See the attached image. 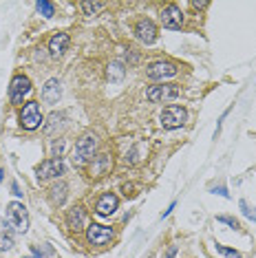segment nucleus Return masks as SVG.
Returning a JSON list of instances; mask_svg holds the SVG:
<instances>
[{
  "instance_id": "obj_10",
  "label": "nucleus",
  "mask_w": 256,
  "mask_h": 258,
  "mask_svg": "<svg viewBox=\"0 0 256 258\" xmlns=\"http://www.w3.org/2000/svg\"><path fill=\"white\" fill-rule=\"evenodd\" d=\"M161 25L166 29H179L183 25V14L177 5H168L161 9Z\"/></svg>"
},
{
  "instance_id": "obj_23",
  "label": "nucleus",
  "mask_w": 256,
  "mask_h": 258,
  "mask_svg": "<svg viewBox=\"0 0 256 258\" xmlns=\"http://www.w3.org/2000/svg\"><path fill=\"white\" fill-rule=\"evenodd\" d=\"M241 210H243V214L247 216V219H252L256 223V210L254 208H249V203L247 201H241Z\"/></svg>"
},
{
  "instance_id": "obj_28",
  "label": "nucleus",
  "mask_w": 256,
  "mask_h": 258,
  "mask_svg": "<svg viewBox=\"0 0 256 258\" xmlns=\"http://www.w3.org/2000/svg\"><path fill=\"white\" fill-rule=\"evenodd\" d=\"M11 190H14V195H18V197H20V195H22V192H20V190H18V185H16V183H14V185H11Z\"/></svg>"
},
{
  "instance_id": "obj_17",
  "label": "nucleus",
  "mask_w": 256,
  "mask_h": 258,
  "mask_svg": "<svg viewBox=\"0 0 256 258\" xmlns=\"http://www.w3.org/2000/svg\"><path fill=\"white\" fill-rule=\"evenodd\" d=\"M67 49H69V36L67 33H55V36L49 40V51H51L53 57H62Z\"/></svg>"
},
{
  "instance_id": "obj_18",
  "label": "nucleus",
  "mask_w": 256,
  "mask_h": 258,
  "mask_svg": "<svg viewBox=\"0 0 256 258\" xmlns=\"http://www.w3.org/2000/svg\"><path fill=\"white\" fill-rule=\"evenodd\" d=\"M67 192H69V185L64 183V181H60V183H55V185L49 190L51 203H53V205H62L64 201H67Z\"/></svg>"
},
{
  "instance_id": "obj_14",
  "label": "nucleus",
  "mask_w": 256,
  "mask_h": 258,
  "mask_svg": "<svg viewBox=\"0 0 256 258\" xmlns=\"http://www.w3.org/2000/svg\"><path fill=\"white\" fill-rule=\"evenodd\" d=\"M84 223H86V212H84V208L75 205V208H71V210L67 212V227H69V230L80 232V230L84 227Z\"/></svg>"
},
{
  "instance_id": "obj_29",
  "label": "nucleus",
  "mask_w": 256,
  "mask_h": 258,
  "mask_svg": "<svg viewBox=\"0 0 256 258\" xmlns=\"http://www.w3.org/2000/svg\"><path fill=\"white\" fill-rule=\"evenodd\" d=\"M5 179V170H0V181H3Z\"/></svg>"
},
{
  "instance_id": "obj_21",
  "label": "nucleus",
  "mask_w": 256,
  "mask_h": 258,
  "mask_svg": "<svg viewBox=\"0 0 256 258\" xmlns=\"http://www.w3.org/2000/svg\"><path fill=\"white\" fill-rule=\"evenodd\" d=\"M36 9L44 16V18H53V14H55V7L51 3H46V0H40V3L36 5Z\"/></svg>"
},
{
  "instance_id": "obj_16",
  "label": "nucleus",
  "mask_w": 256,
  "mask_h": 258,
  "mask_svg": "<svg viewBox=\"0 0 256 258\" xmlns=\"http://www.w3.org/2000/svg\"><path fill=\"white\" fill-rule=\"evenodd\" d=\"M14 247V225L9 221H0V251Z\"/></svg>"
},
{
  "instance_id": "obj_7",
  "label": "nucleus",
  "mask_w": 256,
  "mask_h": 258,
  "mask_svg": "<svg viewBox=\"0 0 256 258\" xmlns=\"http://www.w3.org/2000/svg\"><path fill=\"white\" fill-rule=\"evenodd\" d=\"M29 93H31V80H29L27 75H16V78L11 80V86H9L11 104H22V99H25Z\"/></svg>"
},
{
  "instance_id": "obj_8",
  "label": "nucleus",
  "mask_w": 256,
  "mask_h": 258,
  "mask_svg": "<svg viewBox=\"0 0 256 258\" xmlns=\"http://www.w3.org/2000/svg\"><path fill=\"white\" fill-rule=\"evenodd\" d=\"M36 172H38V179L40 181L60 177V174H64V163H62V159H46V161L40 163Z\"/></svg>"
},
{
  "instance_id": "obj_4",
  "label": "nucleus",
  "mask_w": 256,
  "mask_h": 258,
  "mask_svg": "<svg viewBox=\"0 0 256 258\" xmlns=\"http://www.w3.org/2000/svg\"><path fill=\"white\" fill-rule=\"evenodd\" d=\"M7 221H9L18 232L25 234V232L29 230V212H27V208H25L22 203H18V201L9 203V205H7Z\"/></svg>"
},
{
  "instance_id": "obj_12",
  "label": "nucleus",
  "mask_w": 256,
  "mask_h": 258,
  "mask_svg": "<svg viewBox=\"0 0 256 258\" xmlns=\"http://www.w3.org/2000/svg\"><path fill=\"white\" fill-rule=\"evenodd\" d=\"M117 208H119V199L115 197V195H110V192L102 195L100 201L95 203V212L100 214V216H110Z\"/></svg>"
},
{
  "instance_id": "obj_2",
  "label": "nucleus",
  "mask_w": 256,
  "mask_h": 258,
  "mask_svg": "<svg viewBox=\"0 0 256 258\" xmlns=\"http://www.w3.org/2000/svg\"><path fill=\"white\" fill-rule=\"evenodd\" d=\"M185 119H188V113H185L183 106H177V104H172V106H166L164 110H161V115H159L161 126L168 128V131L181 128L185 124Z\"/></svg>"
},
{
  "instance_id": "obj_26",
  "label": "nucleus",
  "mask_w": 256,
  "mask_h": 258,
  "mask_svg": "<svg viewBox=\"0 0 256 258\" xmlns=\"http://www.w3.org/2000/svg\"><path fill=\"white\" fill-rule=\"evenodd\" d=\"M192 7H195V9H206L208 3H199V0H195V3H192Z\"/></svg>"
},
{
  "instance_id": "obj_27",
  "label": "nucleus",
  "mask_w": 256,
  "mask_h": 258,
  "mask_svg": "<svg viewBox=\"0 0 256 258\" xmlns=\"http://www.w3.org/2000/svg\"><path fill=\"white\" fill-rule=\"evenodd\" d=\"M174 251H177V245H172V247L168 249V258H172V256H174Z\"/></svg>"
},
{
  "instance_id": "obj_15",
  "label": "nucleus",
  "mask_w": 256,
  "mask_h": 258,
  "mask_svg": "<svg viewBox=\"0 0 256 258\" xmlns=\"http://www.w3.org/2000/svg\"><path fill=\"white\" fill-rule=\"evenodd\" d=\"M60 97H62V84L57 80H49L42 86V99L46 104H57Z\"/></svg>"
},
{
  "instance_id": "obj_20",
  "label": "nucleus",
  "mask_w": 256,
  "mask_h": 258,
  "mask_svg": "<svg viewBox=\"0 0 256 258\" xmlns=\"http://www.w3.org/2000/svg\"><path fill=\"white\" fill-rule=\"evenodd\" d=\"M106 7L104 3H82V11H84V16H95V14H100V11Z\"/></svg>"
},
{
  "instance_id": "obj_1",
  "label": "nucleus",
  "mask_w": 256,
  "mask_h": 258,
  "mask_svg": "<svg viewBox=\"0 0 256 258\" xmlns=\"http://www.w3.org/2000/svg\"><path fill=\"white\" fill-rule=\"evenodd\" d=\"M95 150H97V137L95 135H84L82 139H80L78 144H75V148H73V163L78 168H82L86 161L93 159V155H95Z\"/></svg>"
},
{
  "instance_id": "obj_24",
  "label": "nucleus",
  "mask_w": 256,
  "mask_h": 258,
  "mask_svg": "<svg viewBox=\"0 0 256 258\" xmlns=\"http://www.w3.org/2000/svg\"><path fill=\"white\" fill-rule=\"evenodd\" d=\"M121 190H124V195L128 197V199H133V197H135L137 195V185L135 183H124V185H121Z\"/></svg>"
},
{
  "instance_id": "obj_19",
  "label": "nucleus",
  "mask_w": 256,
  "mask_h": 258,
  "mask_svg": "<svg viewBox=\"0 0 256 258\" xmlns=\"http://www.w3.org/2000/svg\"><path fill=\"white\" fill-rule=\"evenodd\" d=\"M121 78H124V67H121L119 62H113L108 67V80L110 82H119Z\"/></svg>"
},
{
  "instance_id": "obj_22",
  "label": "nucleus",
  "mask_w": 256,
  "mask_h": 258,
  "mask_svg": "<svg viewBox=\"0 0 256 258\" xmlns=\"http://www.w3.org/2000/svg\"><path fill=\"white\" fill-rule=\"evenodd\" d=\"M217 251L223 254L225 258H241V254H238L236 249H228V247H223V245H217Z\"/></svg>"
},
{
  "instance_id": "obj_11",
  "label": "nucleus",
  "mask_w": 256,
  "mask_h": 258,
  "mask_svg": "<svg viewBox=\"0 0 256 258\" xmlns=\"http://www.w3.org/2000/svg\"><path fill=\"white\" fill-rule=\"evenodd\" d=\"M135 36H137V40H142L144 44H153L155 40H157V27H155V22L148 20V18H142L135 25Z\"/></svg>"
},
{
  "instance_id": "obj_9",
  "label": "nucleus",
  "mask_w": 256,
  "mask_h": 258,
  "mask_svg": "<svg viewBox=\"0 0 256 258\" xmlns=\"http://www.w3.org/2000/svg\"><path fill=\"white\" fill-rule=\"evenodd\" d=\"M146 75L150 80H168L177 75V67L172 62H153L146 69Z\"/></svg>"
},
{
  "instance_id": "obj_5",
  "label": "nucleus",
  "mask_w": 256,
  "mask_h": 258,
  "mask_svg": "<svg viewBox=\"0 0 256 258\" xmlns=\"http://www.w3.org/2000/svg\"><path fill=\"white\" fill-rule=\"evenodd\" d=\"M115 236L113 227H106V225H100V223H91L89 227H86V238H89L91 245H95V247H102V245L110 243Z\"/></svg>"
},
{
  "instance_id": "obj_30",
  "label": "nucleus",
  "mask_w": 256,
  "mask_h": 258,
  "mask_svg": "<svg viewBox=\"0 0 256 258\" xmlns=\"http://www.w3.org/2000/svg\"><path fill=\"white\" fill-rule=\"evenodd\" d=\"M25 258H33V256H25Z\"/></svg>"
},
{
  "instance_id": "obj_3",
  "label": "nucleus",
  "mask_w": 256,
  "mask_h": 258,
  "mask_svg": "<svg viewBox=\"0 0 256 258\" xmlns=\"http://www.w3.org/2000/svg\"><path fill=\"white\" fill-rule=\"evenodd\" d=\"M44 117L40 113V104L38 102H27L22 106V113H20V126L25 131H36V128L42 126Z\"/></svg>"
},
{
  "instance_id": "obj_13",
  "label": "nucleus",
  "mask_w": 256,
  "mask_h": 258,
  "mask_svg": "<svg viewBox=\"0 0 256 258\" xmlns=\"http://www.w3.org/2000/svg\"><path fill=\"white\" fill-rule=\"evenodd\" d=\"M110 166H113V159H110V155H97V157H93V163H91V177L93 179H100L104 177V174L110 170Z\"/></svg>"
},
{
  "instance_id": "obj_6",
  "label": "nucleus",
  "mask_w": 256,
  "mask_h": 258,
  "mask_svg": "<svg viewBox=\"0 0 256 258\" xmlns=\"http://www.w3.org/2000/svg\"><path fill=\"white\" fill-rule=\"evenodd\" d=\"M179 93L181 89L177 84H157L146 91V97L148 102H168V99H177Z\"/></svg>"
},
{
  "instance_id": "obj_25",
  "label": "nucleus",
  "mask_w": 256,
  "mask_h": 258,
  "mask_svg": "<svg viewBox=\"0 0 256 258\" xmlns=\"http://www.w3.org/2000/svg\"><path fill=\"white\" fill-rule=\"evenodd\" d=\"M217 221H219V223H225V225H230V227H234V230L238 227V221H236V219H232V216H219Z\"/></svg>"
}]
</instances>
